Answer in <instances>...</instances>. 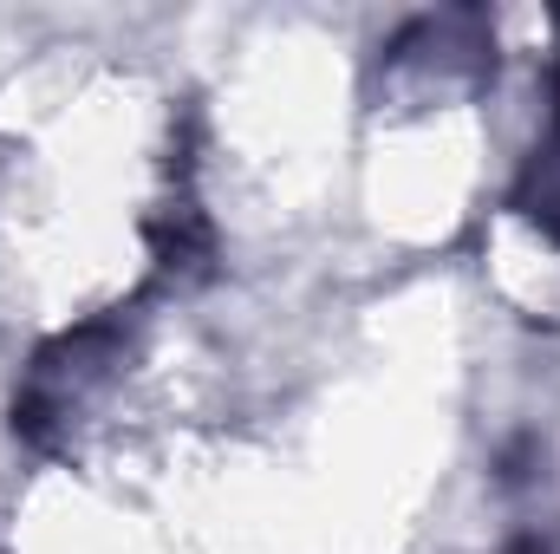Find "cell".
Here are the masks:
<instances>
[{"label":"cell","mask_w":560,"mask_h":554,"mask_svg":"<svg viewBox=\"0 0 560 554\" xmlns=\"http://www.w3.org/2000/svg\"><path fill=\"white\" fill-rule=\"evenodd\" d=\"M515 554H541V549H515Z\"/></svg>","instance_id":"cell-1"}]
</instances>
